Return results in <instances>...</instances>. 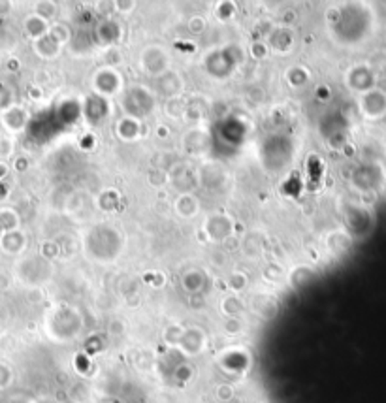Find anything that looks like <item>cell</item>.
<instances>
[]
</instances>
